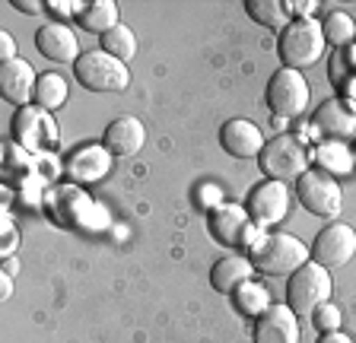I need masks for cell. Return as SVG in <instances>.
I'll use <instances>...</instances> for the list:
<instances>
[{
    "instance_id": "1",
    "label": "cell",
    "mask_w": 356,
    "mask_h": 343,
    "mask_svg": "<svg viewBox=\"0 0 356 343\" xmlns=\"http://www.w3.org/2000/svg\"><path fill=\"white\" fill-rule=\"evenodd\" d=\"M44 207L58 226L83 232V235H99L111 226L108 210L80 185H51L44 191Z\"/></svg>"
},
{
    "instance_id": "2",
    "label": "cell",
    "mask_w": 356,
    "mask_h": 343,
    "mask_svg": "<svg viewBox=\"0 0 356 343\" xmlns=\"http://www.w3.org/2000/svg\"><path fill=\"white\" fill-rule=\"evenodd\" d=\"M254 270L264 276H289L296 274L305 261H312V251L305 242H299L289 232H264V239L248 251Z\"/></svg>"
},
{
    "instance_id": "3",
    "label": "cell",
    "mask_w": 356,
    "mask_h": 343,
    "mask_svg": "<svg viewBox=\"0 0 356 343\" xmlns=\"http://www.w3.org/2000/svg\"><path fill=\"white\" fill-rule=\"evenodd\" d=\"M325 48H327L325 32H321V23L315 16L312 19H293L277 35V54H280L283 67L289 70H305L312 64H318Z\"/></svg>"
},
{
    "instance_id": "4",
    "label": "cell",
    "mask_w": 356,
    "mask_h": 343,
    "mask_svg": "<svg viewBox=\"0 0 356 343\" xmlns=\"http://www.w3.org/2000/svg\"><path fill=\"white\" fill-rule=\"evenodd\" d=\"M312 162V149L302 143V137L296 134H277L274 140H267L264 149L258 156V165L270 181H293V178H302L309 172Z\"/></svg>"
},
{
    "instance_id": "5",
    "label": "cell",
    "mask_w": 356,
    "mask_h": 343,
    "mask_svg": "<svg viewBox=\"0 0 356 343\" xmlns=\"http://www.w3.org/2000/svg\"><path fill=\"white\" fill-rule=\"evenodd\" d=\"M334 280L331 270L321 267L315 261H305L296 274H289L286 280V306L299 315V318H312V312L325 302H331Z\"/></svg>"
},
{
    "instance_id": "6",
    "label": "cell",
    "mask_w": 356,
    "mask_h": 343,
    "mask_svg": "<svg viewBox=\"0 0 356 343\" xmlns=\"http://www.w3.org/2000/svg\"><path fill=\"white\" fill-rule=\"evenodd\" d=\"M10 137H13V143L22 149V153L44 156L48 149L58 147L60 131H58L54 115L38 108V105L32 102V105H26V108H16L13 124H10Z\"/></svg>"
},
{
    "instance_id": "7",
    "label": "cell",
    "mask_w": 356,
    "mask_h": 343,
    "mask_svg": "<svg viewBox=\"0 0 356 343\" xmlns=\"http://www.w3.org/2000/svg\"><path fill=\"white\" fill-rule=\"evenodd\" d=\"M74 76L89 92H124L131 86V67L121 64L118 58L105 54L102 48L83 51L80 60L74 64Z\"/></svg>"
},
{
    "instance_id": "8",
    "label": "cell",
    "mask_w": 356,
    "mask_h": 343,
    "mask_svg": "<svg viewBox=\"0 0 356 343\" xmlns=\"http://www.w3.org/2000/svg\"><path fill=\"white\" fill-rule=\"evenodd\" d=\"M264 99H267V108H270V115H274L277 121H289V118L305 115L309 99H312V86L302 76V70L280 67L270 80H267Z\"/></svg>"
},
{
    "instance_id": "9",
    "label": "cell",
    "mask_w": 356,
    "mask_h": 343,
    "mask_svg": "<svg viewBox=\"0 0 356 343\" xmlns=\"http://www.w3.org/2000/svg\"><path fill=\"white\" fill-rule=\"evenodd\" d=\"M207 226H210V235H213L216 245H226V248L242 245L252 251V248L264 239V229H258V226L252 223V217H248V210L238 207V203H222V207H216L213 213H210Z\"/></svg>"
},
{
    "instance_id": "10",
    "label": "cell",
    "mask_w": 356,
    "mask_h": 343,
    "mask_svg": "<svg viewBox=\"0 0 356 343\" xmlns=\"http://www.w3.org/2000/svg\"><path fill=\"white\" fill-rule=\"evenodd\" d=\"M296 197L309 213L321 219H337L343 210V191L337 185V178H331L327 172H318V169H309L302 178L296 181Z\"/></svg>"
},
{
    "instance_id": "11",
    "label": "cell",
    "mask_w": 356,
    "mask_h": 343,
    "mask_svg": "<svg viewBox=\"0 0 356 343\" xmlns=\"http://www.w3.org/2000/svg\"><path fill=\"white\" fill-rule=\"evenodd\" d=\"M309 251H312V261L327 267V270L347 267L356 254V229L350 223L334 219V223H327L325 229L315 235Z\"/></svg>"
},
{
    "instance_id": "12",
    "label": "cell",
    "mask_w": 356,
    "mask_h": 343,
    "mask_svg": "<svg viewBox=\"0 0 356 343\" xmlns=\"http://www.w3.org/2000/svg\"><path fill=\"white\" fill-rule=\"evenodd\" d=\"M245 210L258 229H270V226L283 223L289 217V191L283 181H261L248 191V201H245Z\"/></svg>"
},
{
    "instance_id": "13",
    "label": "cell",
    "mask_w": 356,
    "mask_h": 343,
    "mask_svg": "<svg viewBox=\"0 0 356 343\" xmlns=\"http://www.w3.org/2000/svg\"><path fill=\"white\" fill-rule=\"evenodd\" d=\"M111 162H115V156L105 149V143H86V147H76L67 156L64 172H67V178H70V185L83 187V185L102 181L111 172Z\"/></svg>"
},
{
    "instance_id": "14",
    "label": "cell",
    "mask_w": 356,
    "mask_h": 343,
    "mask_svg": "<svg viewBox=\"0 0 356 343\" xmlns=\"http://www.w3.org/2000/svg\"><path fill=\"white\" fill-rule=\"evenodd\" d=\"M264 134L261 127L245 118H229L220 127V147L229 153L232 159H258L264 149Z\"/></svg>"
},
{
    "instance_id": "15",
    "label": "cell",
    "mask_w": 356,
    "mask_h": 343,
    "mask_svg": "<svg viewBox=\"0 0 356 343\" xmlns=\"http://www.w3.org/2000/svg\"><path fill=\"white\" fill-rule=\"evenodd\" d=\"M254 343H299V315L289 306H270L254 318Z\"/></svg>"
},
{
    "instance_id": "16",
    "label": "cell",
    "mask_w": 356,
    "mask_h": 343,
    "mask_svg": "<svg viewBox=\"0 0 356 343\" xmlns=\"http://www.w3.org/2000/svg\"><path fill=\"white\" fill-rule=\"evenodd\" d=\"M35 86H38V76L29 60L16 58L0 67V92L16 108H26V105L35 102Z\"/></svg>"
},
{
    "instance_id": "17",
    "label": "cell",
    "mask_w": 356,
    "mask_h": 343,
    "mask_svg": "<svg viewBox=\"0 0 356 343\" xmlns=\"http://www.w3.org/2000/svg\"><path fill=\"white\" fill-rule=\"evenodd\" d=\"M35 48L54 64H76L80 60V42L74 29L64 23H44L35 32Z\"/></svg>"
},
{
    "instance_id": "18",
    "label": "cell",
    "mask_w": 356,
    "mask_h": 343,
    "mask_svg": "<svg viewBox=\"0 0 356 343\" xmlns=\"http://www.w3.org/2000/svg\"><path fill=\"white\" fill-rule=\"evenodd\" d=\"M105 149L111 156H121V159H131L137 156L147 143V127H143L140 118L134 115H124V118H115L108 127H105Z\"/></svg>"
},
{
    "instance_id": "19",
    "label": "cell",
    "mask_w": 356,
    "mask_h": 343,
    "mask_svg": "<svg viewBox=\"0 0 356 343\" xmlns=\"http://www.w3.org/2000/svg\"><path fill=\"white\" fill-rule=\"evenodd\" d=\"M254 274H258V270H254L252 258H245V254H226V258H220V261L213 264V270H210V286H213L220 296H232L242 283L254 280Z\"/></svg>"
},
{
    "instance_id": "20",
    "label": "cell",
    "mask_w": 356,
    "mask_h": 343,
    "mask_svg": "<svg viewBox=\"0 0 356 343\" xmlns=\"http://www.w3.org/2000/svg\"><path fill=\"white\" fill-rule=\"evenodd\" d=\"M315 127L331 137H353L356 134V112L341 96L327 99V102H321L318 112H315Z\"/></svg>"
},
{
    "instance_id": "21",
    "label": "cell",
    "mask_w": 356,
    "mask_h": 343,
    "mask_svg": "<svg viewBox=\"0 0 356 343\" xmlns=\"http://www.w3.org/2000/svg\"><path fill=\"white\" fill-rule=\"evenodd\" d=\"M118 3L115 0H92V3H83V10L76 13V23L83 32H92V35L102 38L105 32H111L121 23L118 19Z\"/></svg>"
},
{
    "instance_id": "22",
    "label": "cell",
    "mask_w": 356,
    "mask_h": 343,
    "mask_svg": "<svg viewBox=\"0 0 356 343\" xmlns=\"http://www.w3.org/2000/svg\"><path fill=\"white\" fill-rule=\"evenodd\" d=\"M312 159H315V165H318V172H327V175H350L356 165V156L353 149L347 147V143L341 140H325L315 147V153H312Z\"/></svg>"
},
{
    "instance_id": "23",
    "label": "cell",
    "mask_w": 356,
    "mask_h": 343,
    "mask_svg": "<svg viewBox=\"0 0 356 343\" xmlns=\"http://www.w3.org/2000/svg\"><path fill=\"white\" fill-rule=\"evenodd\" d=\"M232 302H236V312L245 315V318H261L267 308L274 306L270 302V290L264 283H258V280H248V283L238 286L232 292Z\"/></svg>"
},
{
    "instance_id": "24",
    "label": "cell",
    "mask_w": 356,
    "mask_h": 343,
    "mask_svg": "<svg viewBox=\"0 0 356 343\" xmlns=\"http://www.w3.org/2000/svg\"><path fill=\"white\" fill-rule=\"evenodd\" d=\"M245 10H248V16H252L254 23L267 26V29H277L283 32L293 19V3H283V0H248L245 3Z\"/></svg>"
},
{
    "instance_id": "25",
    "label": "cell",
    "mask_w": 356,
    "mask_h": 343,
    "mask_svg": "<svg viewBox=\"0 0 356 343\" xmlns=\"http://www.w3.org/2000/svg\"><path fill=\"white\" fill-rule=\"evenodd\" d=\"M321 32H325V42L334 48H350L356 42V23L353 16L343 13V10H331L321 19Z\"/></svg>"
},
{
    "instance_id": "26",
    "label": "cell",
    "mask_w": 356,
    "mask_h": 343,
    "mask_svg": "<svg viewBox=\"0 0 356 343\" xmlns=\"http://www.w3.org/2000/svg\"><path fill=\"white\" fill-rule=\"evenodd\" d=\"M67 102V80L60 74H42L35 86V105L44 108V112H58Z\"/></svg>"
},
{
    "instance_id": "27",
    "label": "cell",
    "mask_w": 356,
    "mask_h": 343,
    "mask_svg": "<svg viewBox=\"0 0 356 343\" xmlns=\"http://www.w3.org/2000/svg\"><path fill=\"white\" fill-rule=\"evenodd\" d=\"M99 42H102V51L111 54V58H118L121 64L134 60V54H137V38H134L131 26H124V23H118L111 32H105Z\"/></svg>"
},
{
    "instance_id": "28",
    "label": "cell",
    "mask_w": 356,
    "mask_h": 343,
    "mask_svg": "<svg viewBox=\"0 0 356 343\" xmlns=\"http://www.w3.org/2000/svg\"><path fill=\"white\" fill-rule=\"evenodd\" d=\"M341 308L334 306V302H325V306H318L315 312H312V324L321 331V334H331V331H341Z\"/></svg>"
},
{
    "instance_id": "29",
    "label": "cell",
    "mask_w": 356,
    "mask_h": 343,
    "mask_svg": "<svg viewBox=\"0 0 356 343\" xmlns=\"http://www.w3.org/2000/svg\"><path fill=\"white\" fill-rule=\"evenodd\" d=\"M331 83H337V86H341V99L356 112V70H347V74L331 70Z\"/></svg>"
},
{
    "instance_id": "30",
    "label": "cell",
    "mask_w": 356,
    "mask_h": 343,
    "mask_svg": "<svg viewBox=\"0 0 356 343\" xmlns=\"http://www.w3.org/2000/svg\"><path fill=\"white\" fill-rule=\"evenodd\" d=\"M194 201H197V207L200 210H210L213 213L216 207H222V191L216 185H197V191H194Z\"/></svg>"
},
{
    "instance_id": "31",
    "label": "cell",
    "mask_w": 356,
    "mask_h": 343,
    "mask_svg": "<svg viewBox=\"0 0 356 343\" xmlns=\"http://www.w3.org/2000/svg\"><path fill=\"white\" fill-rule=\"evenodd\" d=\"M0 235H3V242H0V254H3V258H13V251L19 248V229L13 226L10 217H3V223H0Z\"/></svg>"
},
{
    "instance_id": "32",
    "label": "cell",
    "mask_w": 356,
    "mask_h": 343,
    "mask_svg": "<svg viewBox=\"0 0 356 343\" xmlns=\"http://www.w3.org/2000/svg\"><path fill=\"white\" fill-rule=\"evenodd\" d=\"M44 10H51V13H58V16H76L83 10V3H74V0H48Z\"/></svg>"
},
{
    "instance_id": "33",
    "label": "cell",
    "mask_w": 356,
    "mask_h": 343,
    "mask_svg": "<svg viewBox=\"0 0 356 343\" xmlns=\"http://www.w3.org/2000/svg\"><path fill=\"white\" fill-rule=\"evenodd\" d=\"M0 58H3V64L16 60V38L10 32H0Z\"/></svg>"
},
{
    "instance_id": "34",
    "label": "cell",
    "mask_w": 356,
    "mask_h": 343,
    "mask_svg": "<svg viewBox=\"0 0 356 343\" xmlns=\"http://www.w3.org/2000/svg\"><path fill=\"white\" fill-rule=\"evenodd\" d=\"M318 343H353V337L343 334V331H331V334H321Z\"/></svg>"
},
{
    "instance_id": "35",
    "label": "cell",
    "mask_w": 356,
    "mask_h": 343,
    "mask_svg": "<svg viewBox=\"0 0 356 343\" xmlns=\"http://www.w3.org/2000/svg\"><path fill=\"white\" fill-rule=\"evenodd\" d=\"M13 7L16 10H22V13H38V10H42L44 7V3H38V0H13Z\"/></svg>"
},
{
    "instance_id": "36",
    "label": "cell",
    "mask_w": 356,
    "mask_h": 343,
    "mask_svg": "<svg viewBox=\"0 0 356 343\" xmlns=\"http://www.w3.org/2000/svg\"><path fill=\"white\" fill-rule=\"evenodd\" d=\"M0 296H3V302L13 296V276L10 274H0Z\"/></svg>"
},
{
    "instance_id": "37",
    "label": "cell",
    "mask_w": 356,
    "mask_h": 343,
    "mask_svg": "<svg viewBox=\"0 0 356 343\" xmlns=\"http://www.w3.org/2000/svg\"><path fill=\"white\" fill-rule=\"evenodd\" d=\"M343 64H347L350 70H356V42L350 48H343Z\"/></svg>"
},
{
    "instance_id": "38",
    "label": "cell",
    "mask_w": 356,
    "mask_h": 343,
    "mask_svg": "<svg viewBox=\"0 0 356 343\" xmlns=\"http://www.w3.org/2000/svg\"><path fill=\"white\" fill-rule=\"evenodd\" d=\"M16 270H19V264H16V258H3V274L16 276Z\"/></svg>"
},
{
    "instance_id": "39",
    "label": "cell",
    "mask_w": 356,
    "mask_h": 343,
    "mask_svg": "<svg viewBox=\"0 0 356 343\" xmlns=\"http://www.w3.org/2000/svg\"><path fill=\"white\" fill-rule=\"evenodd\" d=\"M353 156H356V153H353Z\"/></svg>"
}]
</instances>
